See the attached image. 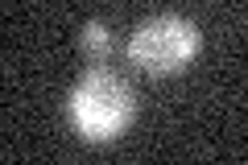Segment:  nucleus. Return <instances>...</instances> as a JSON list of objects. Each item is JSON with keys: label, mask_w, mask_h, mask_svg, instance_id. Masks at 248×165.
Listing matches in <instances>:
<instances>
[{"label": "nucleus", "mask_w": 248, "mask_h": 165, "mask_svg": "<svg viewBox=\"0 0 248 165\" xmlns=\"http://www.w3.org/2000/svg\"><path fill=\"white\" fill-rule=\"evenodd\" d=\"M79 45H83V54H87L95 66H104L108 54H112V33H108L104 21H87V25H83V33H79Z\"/></svg>", "instance_id": "obj_3"}, {"label": "nucleus", "mask_w": 248, "mask_h": 165, "mask_svg": "<svg viewBox=\"0 0 248 165\" xmlns=\"http://www.w3.org/2000/svg\"><path fill=\"white\" fill-rule=\"evenodd\" d=\"M199 45H203V33L195 21L178 13H161V17L141 21L124 50H128V62L141 66L145 75H178L182 66L195 62Z\"/></svg>", "instance_id": "obj_2"}, {"label": "nucleus", "mask_w": 248, "mask_h": 165, "mask_svg": "<svg viewBox=\"0 0 248 165\" xmlns=\"http://www.w3.org/2000/svg\"><path fill=\"white\" fill-rule=\"evenodd\" d=\"M66 116L83 140L104 145V140L124 136L128 124L137 120V91L116 70L91 66L66 95Z\"/></svg>", "instance_id": "obj_1"}]
</instances>
